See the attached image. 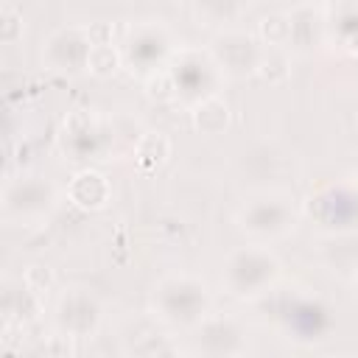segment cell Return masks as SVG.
Instances as JSON below:
<instances>
[{
  "instance_id": "obj_17",
  "label": "cell",
  "mask_w": 358,
  "mask_h": 358,
  "mask_svg": "<svg viewBox=\"0 0 358 358\" xmlns=\"http://www.w3.org/2000/svg\"><path fill=\"white\" fill-rule=\"evenodd\" d=\"M84 31L92 45H112V22H90Z\"/></svg>"
},
{
  "instance_id": "obj_2",
  "label": "cell",
  "mask_w": 358,
  "mask_h": 358,
  "mask_svg": "<svg viewBox=\"0 0 358 358\" xmlns=\"http://www.w3.org/2000/svg\"><path fill=\"white\" fill-rule=\"evenodd\" d=\"M159 305H162V316L171 322H196L204 316V305H207V294L204 285L190 280V277H171L159 285L157 291Z\"/></svg>"
},
{
  "instance_id": "obj_7",
  "label": "cell",
  "mask_w": 358,
  "mask_h": 358,
  "mask_svg": "<svg viewBox=\"0 0 358 358\" xmlns=\"http://www.w3.org/2000/svg\"><path fill=\"white\" fill-rule=\"evenodd\" d=\"M67 196H70V201H73L76 207H81V210H101V207L109 201L112 187H109V179H106L103 173L87 168V171H78V173L70 179Z\"/></svg>"
},
{
  "instance_id": "obj_6",
  "label": "cell",
  "mask_w": 358,
  "mask_h": 358,
  "mask_svg": "<svg viewBox=\"0 0 358 358\" xmlns=\"http://www.w3.org/2000/svg\"><path fill=\"white\" fill-rule=\"evenodd\" d=\"M218 62L229 73H255L260 62V48L249 34H224L218 39Z\"/></svg>"
},
{
  "instance_id": "obj_4",
  "label": "cell",
  "mask_w": 358,
  "mask_h": 358,
  "mask_svg": "<svg viewBox=\"0 0 358 358\" xmlns=\"http://www.w3.org/2000/svg\"><path fill=\"white\" fill-rule=\"evenodd\" d=\"M90 48H92V42L84 28H64L48 39L45 56L56 70H81V67H87Z\"/></svg>"
},
{
  "instance_id": "obj_12",
  "label": "cell",
  "mask_w": 358,
  "mask_h": 358,
  "mask_svg": "<svg viewBox=\"0 0 358 358\" xmlns=\"http://www.w3.org/2000/svg\"><path fill=\"white\" fill-rule=\"evenodd\" d=\"M260 39L268 48H285L294 39V22L288 14H266L260 20Z\"/></svg>"
},
{
  "instance_id": "obj_10",
  "label": "cell",
  "mask_w": 358,
  "mask_h": 358,
  "mask_svg": "<svg viewBox=\"0 0 358 358\" xmlns=\"http://www.w3.org/2000/svg\"><path fill=\"white\" fill-rule=\"evenodd\" d=\"M171 157V140L162 134V131H145L137 145H134V159L140 168L151 171V168H159L165 159Z\"/></svg>"
},
{
  "instance_id": "obj_9",
  "label": "cell",
  "mask_w": 358,
  "mask_h": 358,
  "mask_svg": "<svg viewBox=\"0 0 358 358\" xmlns=\"http://www.w3.org/2000/svg\"><path fill=\"white\" fill-rule=\"evenodd\" d=\"M42 313V294L31 291L25 282L20 291H11L6 288V296H3V316H6V324L17 322V324H28L34 319H39Z\"/></svg>"
},
{
  "instance_id": "obj_1",
  "label": "cell",
  "mask_w": 358,
  "mask_h": 358,
  "mask_svg": "<svg viewBox=\"0 0 358 358\" xmlns=\"http://www.w3.org/2000/svg\"><path fill=\"white\" fill-rule=\"evenodd\" d=\"M277 274H280L277 257L266 249L249 246V249H238L229 255L224 280L235 296H255V294H263L274 282Z\"/></svg>"
},
{
  "instance_id": "obj_15",
  "label": "cell",
  "mask_w": 358,
  "mask_h": 358,
  "mask_svg": "<svg viewBox=\"0 0 358 358\" xmlns=\"http://www.w3.org/2000/svg\"><path fill=\"white\" fill-rule=\"evenodd\" d=\"M0 39L3 45H14L17 39H22V14L11 6H3L0 11Z\"/></svg>"
},
{
  "instance_id": "obj_3",
  "label": "cell",
  "mask_w": 358,
  "mask_h": 358,
  "mask_svg": "<svg viewBox=\"0 0 358 358\" xmlns=\"http://www.w3.org/2000/svg\"><path fill=\"white\" fill-rule=\"evenodd\" d=\"M56 322L62 327V333L73 336V338H81V336H92L101 324V305L92 294L87 291H70L62 296L59 302V313H56Z\"/></svg>"
},
{
  "instance_id": "obj_5",
  "label": "cell",
  "mask_w": 358,
  "mask_h": 358,
  "mask_svg": "<svg viewBox=\"0 0 358 358\" xmlns=\"http://www.w3.org/2000/svg\"><path fill=\"white\" fill-rule=\"evenodd\" d=\"M291 224H294V213L288 210L285 201H277V199L257 201L241 215V227L252 235H280Z\"/></svg>"
},
{
  "instance_id": "obj_16",
  "label": "cell",
  "mask_w": 358,
  "mask_h": 358,
  "mask_svg": "<svg viewBox=\"0 0 358 358\" xmlns=\"http://www.w3.org/2000/svg\"><path fill=\"white\" fill-rule=\"evenodd\" d=\"M53 268L50 266H45V263H34V266H28L25 268V274H22V282L31 288V291H36V294H45V291H50L53 288Z\"/></svg>"
},
{
  "instance_id": "obj_8",
  "label": "cell",
  "mask_w": 358,
  "mask_h": 358,
  "mask_svg": "<svg viewBox=\"0 0 358 358\" xmlns=\"http://www.w3.org/2000/svg\"><path fill=\"white\" fill-rule=\"evenodd\" d=\"M193 129L201 134H221L229 126V103L221 95H204L196 106H193Z\"/></svg>"
},
{
  "instance_id": "obj_11",
  "label": "cell",
  "mask_w": 358,
  "mask_h": 358,
  "mask_svg": "<svg viewBox=\"0 0 358 358\" xmlns=\"http://www.w3.org/2000/svg\"><path fill=\"white\" fill-rule=\"evenodd\" d=\"M266 84L277 87V84H285L288 76H291V62L288 56L282 53V48H268L266 53H260V62H257V70H255Z\"/></svg>"
},
{
  "instance_id": "obj_14",
  "label": "cell",
  "mask_w": 358,
  "mask_h": 358,
  "mask_svg": "<svg viewBox=\"0 0 358 358\" xmlns=\"http://www.w3.org/2000/svg\"><path fill=\"white\" fill-rule=\"evenodd\" d=\"M176 92H179V84H176V76L171 70H154L145 78V95L157 103H165V101L176 98Z\"/></svg>"
},
{
  "instance_id": "obj_13",
  "label": "cell",
  "mask_w": 358,
  "mask_h": 358,
  "mask_svg": "<svg viewBox=\"0 0 358 358\" xmlns=\"http://www.w3.org/2000/svg\"><path fill=\"white\" fill-rule=\"evenodd\" d=\"M84 70L92 73L95 78H109L120 70V53L112 45H92Z\"/></svg>"
}]
</instances>
